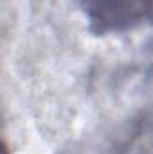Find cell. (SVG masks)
<instances>
[{"label":"cell","mask_w":153,"mask_h":154,"mask_svg":"<svg viewBox=\"0 0 153 154\" xmlns=\"http://www.w3.org/2000/svg\"><path fill=\"white\" fill-rule=\"evenodd\" d=\"M76 4L97 36L132 31L153 11V0H76Z\"/></svg>","instance_id":"1"}]
</instances>
